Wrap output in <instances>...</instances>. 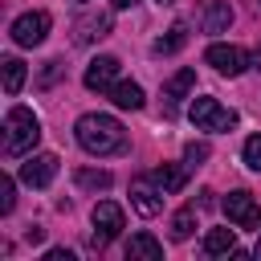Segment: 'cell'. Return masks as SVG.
<instances>
[{"instance_id": "obj_1", "label": "cell", "mask_w": 261, "mask_h": 261, "mask_svg": "<svg viewBox=\"0 0 261 261\" xmlns=\"http://www.w3.org/2000/svg\"><path fill=\"white\" fill-rule=\"evenodd\" d=\"M73 135H77V147L90 151V155H114V151L126 147L122 122L110 118V114H82L77 126H73Z\"/></svg>"}, {"instance_id": "obj_2", "label": "cell", "mask_w": 261, "mask_h": 261, "mask_svg": "<svg viewBox=\"0 0 261 261\" xmlns=\"http://www.w3.org/2000/svg\"><path fill=\"white\" fill-rule=\"evenodd\" d=\"M41 143V118L29 106H12L4 114V155H29Z\"/></svg>"}, {"instance_id": "obj_3", "label": "cell", "mask_w": 261, "mask_h": 261, "mask_svg": "<svg viewBox=\"0 0 261 261\" xmlns=\"http://www.w3.org/2000/svg\"><path fill=\"white\" fill-rule=\"evenodd\" d=\"M90 220H94V237H90V249H106L122 228H126V216H122V208L114 204V200H98L94 204V212H90Z\"/></svg>"}, {"instance_id": "obj_4", "label": "cell", "mask_w": 261, "mask_h": 261, "mask_svg": "<svg viewBox=\"0 0 261 261\" xmlns=\"http://www.w3.org/2000/svg\"><path fill=\"white\" fill-rule=\"evenodd\" d=\"M188 118H192L196 130H232V126H237V110L220 106L216 98H192Z\"/></svg>"}, {"instance_id": "obj_5", "label": "cell", "mask_w": 261, "mask_h": 261, "mask_svg": "<svg viewBox=\"0 0 261 261\" xmlns=\"http://www.w3.org/2000/svg\"><path fill=\"white\" fill-rule=\"evenodd\" d=\"M220 208H224L228 224H237V228H257L261 224V204L253 200V192H228L220 200Z\"/></svg>"}, {"instance_id": "obj_6", "label": "cell", "mask_w": 261, "mask_h": 261, "mask_svg": "<svg viewBox=\"0 0 261 261\" xmlns=\"http://www.w3.org/2000/svg\"><path fill=\"white\" fill-rule=\"evenodd\" d=\"M49 24H53L49 12H41V8H37V12H24V16L12 20V41H16L20 49H33V45H41V41L49 37Z\"/></svg>"}, {"instance_id": "obj_7", "label": "cell", "mask_w": 261, "mask_h": 261, "mask_svg": "<svg viewBox=\"0 0 261 261\" xmlns=\"http://www.w3.org/2000/svg\"><path fill=\"white\" fill-rule=\"evenodd\" d=\"M163 188L151 179V175H139V179H130V208L139 212V216H159L163 212Z\"/></svg>"}, {"instance_id": "obj_8", "label": "cell", "mask_w": 261, "mask_h": 261, "mask_svg": "<svg viewBox=\"0 0 261 261\" xmlns=\"http://www.w3.org/2000/svg\"><path fill=\"white\" fill-rule=\"evenodd\" d=\"M204 61H208L216 73L237 77V73H245L249 53H245V49H237V45H220V41H212V45H208V53H204Z\"/></svg>"}, {"instance_id": "obj_9", "label": "cell", "mask_w": 261, "mask_h": 261, "mask_svg": "<svg viewBox=\"0 0 261 261\" xmlns=\"http://www.w3.org/2000/svg\"><path fill=\"white\" fill-rule=\"evenodd\" d=\"M82 82H86V90H94V94H110V86L118 82V57H110V53L94 57V61L86 65Z\"/></svg>"}, {"instance_id": "obj_10", "label": "cell", "mask_w": 261, "mask_h": 261, "mask_svg": "<svg viewBox=\"0 0 261 261\" xmlns=\"http://www.w3.org/2000/svg\"><path fill=\"white\" fill-rule=\"evenodd\" d=\"M53 175H57V155H53V151L29 155V159L20 163V184H29V188H49Z\"/></svg>"}, {"instance_id": "obj_11", "label": "cell", "mask_w": 261, "mask_h": 261, "mask_svg": "<svg viewBox=\"0 0 261 261\" xmlns=\"http://www.w3.org/2000/svg\"><path fill=\"white\" fill-rule=\"evenodd\" d=\"M192 90H196V69H179V73H171V77L163 82V110L175 114L179 98H188Z\"/></svg>"}, {"instance_id": "obj_12", "label": "cell", "mask_w": 261, "mask_h": 261, "mask_svg": "<svg viewBox=\"0 0 261 261\" xmlns=\"http://www.w3.org/2000/svg\"><path fill=\"white\" fill-rule=\"evenodd\" d=\"M126 261H163V245L151 232H135L126 241Z\"/></svg>"}, {"instance_id": "obj_13", "label": "cell", "mask_w": 261, "mask_h": 261, "mask_svg": "<svg viewBox=\"0 0 261 261\" xmlns=\"http://www.w3.org/2000/svg\"><path fill=\"white\" fill-rule=\"evenodd\" d=\"M106 33H110V12L82 16V20L73 24V41H77V45H90V41H98V37H106Z\"/></svg>"}, {"instance_id": "obj_14", "label": "cell", "mask_w": 261, "mask_h": 261, "mask_svg": "<svg viewBox=\"0 0 261 261\" xmlns=\"http://www.w3.org/2000/svg\"><path fill=\"white\" fill-rule=\"evenodd\" d=\"M188 171H192L188 163H159V167L151 171V179H155V184L171 196V192H179V188L188 184Z\"/></svg>"}, {"instance_id": "obj_15", "label": "cell", "mask_w": 261, "mask_h": 261, "mask_svg": "<svg viewBox=\"0 0 261 261\" xmlns=\"http://www.w3.org/2000/svg\"><path fill=\"white\" fill-rule=\"evenodd\" d=\"M200 24H204V33H228V24H232V8H228V0H208Z\"/></svg>"}, {"instance_id": "obj_16", "label": "cell", "mask_w": 261, "mask_h": 261, "mask_svg": "<svg viewBox=\"0 0 261 261\" xmlns=\"http://www.w3.org/2000/svg\"><path fill=\"white\" fill-rule=\"evenodd\" d=\"M204 253L208 257H237L241 249H237V232L232 228H208V237H204Z\"/></svg>"}, {"instance_id": "obj_17", "label": "cell", "mask_w": 261, "mask_h": 261, "mask_svg": "<svg viewBox=\"0 0 261 261\" xmlns=\"http://www.w3.org/2000/svg\"><path fill=\"white\" fill-rule=\"evenodd\" d=\"M110 102L118 110H143V86L139 82H114L110 86Z\"/></svg>"}, {"instance_id": "obj_18", "label": "cell", "mask_w": 261, "mask_h": 261, "mask_svg": "<svg viewBox=\"0 0 261 261\" xmlns=\"http://www.w3.org/2000/svg\"><path fill=\"white\" fill-rule=\"evenodd\" d=\"M73 184H77L82 192H106V188L114 184V175H110L106 167H98V171H94V167H82V171L73 175Z\"/></svg>"}, {"instance_id": "obj_19", "label": "cell", "mask_w": 261, "mask_h": 261, "mask_svg": "<svg viewBox=\"0 0 261 261\" xmlns=\"http://www.w3.org/2000/svg\"><path fill=\"white\" fill-rule=\"evenodd\" d=\"M184 45H188V24H171V29H167V37H159L151 49H155L159 57H167V53H179Z\"/></svg>"}, {"instance_id": "obj_20", "label": "cell", "mask_w": 261, "mask_h": 261, "mask_svg": "<svg viewBox=\"0 0 261 261\" xmlns=\"http://www.w3.org/2000/svg\"><path fill=\"white\" fill-rule=\"evenodd\" d=\"M0 65H4V94L16 98L20 86H24V61H20V57H4Z\"/></svg>"}, {"instance_id": "obj_21", "label": "cell", "mask_w": 261, "mask_h": 261, "mask_svg": "<svg viewBox=\"0 0 261 261\" xmlns=\"http://www.w3.org/2000/svg\"><path fill=\"white\" fill-rule=\"evenodd\" d=\"M192 228H196V204H188V208H179L171 216V241H188Z\"/></svg>"}, {"instance_id": "obj_22", "label": "cell", "mask_w": 261, "mask_h": 261, "mask_svg": "<svg viewBox=\"0 0 261 261\" xmlns=\"http://www.w3.org/2000/svg\"><path fill=\"white\" fill-rule=\"evenodd\" d=\"M241 159H245V167H249V171H261V135H249V139H245Z\"/></svg>"}, {"instance_id": "obj_23", "label": "cell", "mask_w": 261, "mask_h": 261, "mask_svg": "<svg viewBox=\"0 0 261 261\" xmlns=\"http://www.w3.org/2000/svg\"><path fill=\"white\" fill-rule=\"evenodd\" d=\"M12 204H16V184H12V175H0V212L8 216Z\"/></svg>"}, {"instance_id": "obj_24", "label": "cell", "mask_w": 261, "mask_h": 261, "mask_svg": "<svg viewBox=\"0 0 261 261\" xmlns=\"http://www.w3.org/2000/svg\"><path fill=\"white\" fill-rule=\"evenodd\" d=\"M204 159H208V143H188V147H184V163H188V167H200Z\"/></svg>"}, {"instance_id": "obj_25", "label": "cell", "mask_w": 261, "mask_h": 261, "mask_svg": "<svg viewBox=\"0 0 261 261\" xmlns=\"http://www.w3.org/2000/svg\"><path fill=\"white\" fill-rule=\"evenodd\" d=\"M45 261H73V253H69V249H49Z\"/></svg>"}, {"instance_id": "obj_26", "label": "cell", "mask_w": 261, "mask_h": 261, "mask_svg": "<svg viewBox=\"0 0 261 261\" xmlns=\"http://www.w3.org/2000/svg\"><path fill=\"white\" fill-rule=\"evenodd\" d=\"M57 73H61V61H49V69H45V77H41V86H49V82H53Z\"/></svg>"}, {"instance_id": "obj_27", "label": "cell", "mask_w": 261, "mask_h": 261, "mask_svg": "<svg viewBox=\"0 0 261 261\" xmlns=\"http://www.w3.org/2000/svg\"><path fill=\"white\" fill-rule=\"evenodd\" d=\"M24 241H33V245H41V241H45V228H37V224H33V228L24 232Z\"/></svg>"}, {"instance_id": "obj_28", "label": "cell", "mask_w": 261, "mask_h": 261, "mask_svg": "<svg viewBox=\"0 0 261 261\" xmlns=\"http://www.w3.org/2000/svg\"><path fill=\"white\" fill-rule=\"evenodd\" d=\"M130 4H135V0H110V8H114V12H122V8H130Z\"/></svg>"}, {"instance_id": "obj_29", "label": "cell", "mask_w": 261, "mask_h": 261, "mask_svg": "<svg viewBox=\"0 0 261 261\" xmlns=\"http://www.w3.org/2000/svg\"><path fill=\"white\" fill-rule=\"evenodd\" d=\"M253 61H257V69H261V45H257V53H253Z\"/></svg>"}, {"instance_id": "obj_30", "label": "cell", "mask_w": 261, "mask_h": 261, "mask_svg": "<svg viewBox=\"0 0 261 261\" xmlns=\"http://www.w3.org/2000/svg\"><path fill=\"white\" fill-rule=\"evenodd\" d=\"M253 257H261V241H257V249H253Z\"/></svg>"}, {"instance_id": "obj_31", "label": "cell", "mask_w": 261, "mask_h": 261, "mask_svg": "<svg viewBox=\"0 0 261 261\" xmlns=\"http://www.w3.org/2000/svg\"><path fill=\"white\" fill-rule=\"evenodd\" d=\"M159 4H171V0H159Z\"/></svg>"}, {"instance_id": "obj_32", "label": "cell", "mask_w": 261, "mask_h": 261, "mask_svg": "<svg viewBox=\"0 0 261 261\" xmlns=\"http://www.w3.org/2000/svg\"><path fill=\"white\" fill-rule=\"evenodd\" d=\"M77 4H86V0H77Z\"/></svg>"}]
</instances>
